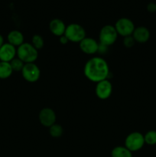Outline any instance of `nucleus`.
I'll use <instances>...</instances> for the list:
<instances>
[{"mask_svg": "<svg viewBox=\"0 0 156 157\" xmlns=\"http://www.w3.org/2000/svg\"><path fill=\"white\" fill-rule=\"evenodd\" d=\"M31 44L34 46L35 48H36L37 50L39 51L41 49H42L44 48V38L41 35H38V34H35L32 36V43Z\"/></svg>", "mask_w": 156, "mask_h": 157, "instance_id": "18", "label": "nucleus"}, {"mask_svg": "<svg viewBox=\"0 0 156 157\" xmlns=\"http://www.w3.org/2000/svg\"><path fill=\"white\" fill-rule=\"evenodd\" d=\"M17 57V48L6 42L0 48V61L11 62Z\"/></svg>", "mask_w": 156, "mask_h": 157, "instance_id": "11", "label": "nucleus"}, {"mask_svg": "<svg viewBox=\"0 0 156 157\" xmlns=\"http://www.w3.org/2000/svg\"><path fill=\"white\" fill-rule=\"evenodd\" d=\"M145 144L149 146L156 145V130H151L144 135Z\"/></svg>", "mask_w": 156, "mask_h": 157, "instance_id": "19", "label": "nucleus"}, {"mask_svg": "<svg viewBox=\"0 0 156 157\" xmlns=\"http://www.w3.org/2000/svg\"><path fill=\"white\" fill-rule=\"evenodd\" d=\"M146 9L148 12L153 13L156 12V3L154 2H149L146 6Z\"/></svg>", "mask_w": 156, "mask_h": 157, "instance_id": "22", "label": "nucleus"}, {"mask_svg": "<svg viewBox=\"0 0 156 157\" xmlns=\"http://www.w3.org/2000/svg\"><path fill=\"white\" fill-rule=\"evenodd\" d=\"M118 35L115 26L113 25H106L101 28L99 33V43L110 47L115 44L117 40Z\"/></svg>", "mask_w": 156, "mask_h": 157, "instance_id": "3", "label": "nucleus"}, {"mask_svg": "<svg viewBox=\"0 0 156 157\" xmlns=\"http://www.w3.org/2000/svg\"><path fill=\"white\" fill-rule=\"evenodd\" d=\"M108 51V47L106 45H103V44H101L99 43V48H98L97 53L101 54V55H104L106 54Z\"/></svg>", "mask_w": 156, "mask_h": 157, "instance_id": "23", "label": "nucleus"}, {"mask_svg": "<svg viewBox=\"0 0 156 157\" xmlns=\"http://www.w3.org/2000/svg\"><path fill=\"white\" fill-rule=\"evenodd\" d=\"M11 67H12L13 71H22L23 67L24 65V63L18 58H15L10 62Z\"/></svg>", "mask_w": 156, "mask_h": 157, "instance_id": "20", "label": "nucleus"}, {"mask_svg": "<svg viewBox=\"0 0 156 157\" xmlns=\"http://www.w3.org/2000/svg\"><path fill=\"white\" fill-rule=\"evenodd\" d=\"M64 35L69 41L73 43H80L87 37L85 29L77 23H70L67 25Z\"/></svg>", "mask_w": 156, "mask_h": 157, "instance_id": "4", "label": "nucleus"}, {"mask_svg": "<svg viewBox=\"0 0 156 157\" xmlns=\"http://www.w3.org/2000/svg\"><path fill=\"white\" fill-rule=\"evenodd\" d=\"M38 120L41 125L49 128L53 124H56V113L50 107H44L40 110L38 113Z\"/></svg>", "mask_w": 156, "mask_h": 157, "instance_id": "8", "label": "nucleus"}, {"mask_svg": "<svg viewBox=\"0 0 156 157\" xmlns=\"http://www.w3.org/2000/svg\"><path fill=\"white\" fill-rule=\"evenodd\" d=\"M4 38H3L2 35H0V48L2 47V46L3 45V44H4Z\"/></svg>", "mask_w": 156, "mask_h": 157, "instance_id": "25", "label": "nucleus"}, {"mask_svg": "<svg viewBox=\"0 0 156 157\" xmlns=\"http://www.w3.org/2000/svg\"><path fill=\"white\" fill-rule=\"evenodd\" d=\"M67 25L64 21L60 18H54L49 23V29L50 32L54 35L58 37H61L64 35Z\"/></svg>", "mask_w": 156, "mask_h": 157, "instance_id": "13", "label": "nucleus"}, {"mask_svg": "<svg viewBox=\"0 0 156 157\" xmlns=\"http://www.w3.org/2000/svg\"><path fill=\"white\" fill-rule=\"evenodd\" d=\"M84 73L89 81L98 83L109 79L110 67L107 61L100 56H94L87 60L84 67Z\"/></svg>", "mask_w": 156, "mask_h": 157, "instance_id": "1", "label": "nucleus"}, {"mask_svg": "<svg viewBox=\"0 0 156 157\" xmlns=\"http://www.w3.org/2000/svg\"><path fill=\"white\" fill-rule=\"evenodd\" d=\"M59 41L61 44H67V43L69 42V40L67 39V37L65 36V35H62V36L59 37Z\"/></svg>", "mask_w": 156, "mask_h": 157, "instance_id": "24", "label": "nucleus"}, {"mask_svg": "<svg viewBox=\"0 0 156 157\" xmlns=\"http://www.w3.org/2000/svg\"><path fill=\"white\" fill-rule=\"evenodd\" d=\"M21 75L28 82L35 83L38 81L41 77V70L35 63L24 64L21 71Z\"/></svg>", "mask_w": 156, "mask_h": 157, "instance_id": "7", "label": "nucleus"}, {"mask_svg": "<svg viewBox=\"0 0 156 157\" xmlns=\"http://www.w3.org/2000/svg\"><path fill=\"white\" fill-rule=\"evenodd\" d=\"M145 144L144 135L136 131L130 133L125 137V142H124V146L132 153L142 150Z\"/></svg>", "mask_w": 156, "mask_h": 157, "instance_id": "5", "label": "nucleus"}, {"mask_svg": "<svg viewBox=\"0 0 156 157\" xmlns=\"http://www.w3.org/2000/svg\"><path fill=\"white\" fill-rule=\"evenodd\" d=\"M10 62L0 61V79L5 80L12 76L13 73Z\"/></svg>", "mask_w": 156, "mask_h": 157, "instance_id": "16", "label": "nucleus"}, {"mask_svg": "<svg viewBox=\"0 0 156 157\" xmlns=\"http://www.w3.org/2000/svg\"><path fill=\"white\" fill-rule=\"evenodd\" d=\"M132 37L136 42L139 44H144L146 43L150 38V32L148 28L145 26H139L135 29L132 33Z\"/></svg>", "mask_w": 156, "mask_h": 157, "instance_id": "12", "label": "nucleus"}, {"mask_svg": "<svg viewBox=\"0 0 156 157\" xmlns=\"http://www.w3.org/2000/svg\"><path fill=\"white\" fill-rule=\"evenodd\" d=\"M17 58L24 64L35 63L38 58V51L31 43L24 42L17 48Z\"/></svg>", "mask_w": 156, "mask_h": 157, "instance_id": "2", "label": "nucleus"}, {"mask_svg": "<svg viewBox=\"0 0 156 157\" xmlns=\"http://www.w3.org/2000/svg\"><path fill=\"white\" fill-rule=\"evenodd\" d=\"M112 92H113V85L109 79L103 80V81L96 83L95 93L99 99L102 100V101L107 100L110 98Z\"/></svg>", "mask_w": 156, "mask_h": 157, "instance_id": "9", "label": "nucleus"}, {"mask_svg": "<svg viewBox=\"0 0 156 157\" xmlns=\"http://www.w3.org/2000/svg\"><path fill=\"white\" fill-rule=\"evenodd\" d=\"M114 26L118 35L122 36L123 38L132 35L136 29L134 22L130 18H125V17L119 18Z\"/></svg>", "mask_w": 156, "mask_h": 157, "instance_id": "6", "label": "nucleus"}, {"mask_svg": "<svg viewBox=\"0 0 156 157\" xmlns=\"http://www.w3.org/2000/svg\"><path fill=\"white\" fill-rule=\"evenodd\" d=\"M111 157H133L132 153L125 146H117L111 151Z\"/></svg>", "mask_w": 156, "mask_h": 157, "instance_id": "15", "label": "nucleus"}, {"mask_svg": "<svg viewBox=\"0 0 156 157\" xmlns=\"http://www.w3.org/2000/svg\"><path fill=\"white\" fill-rule=\"evenodd\" d=\"M49 133L54 138L61 137L64 133V129L60 124H54L49 127Z\"/></svg>", "mask_w": 156, "mask_h": 157, "instance_id": "17", "label": "nucleus"}, {"mask_svg": "<svg viewBox=\"0 0 156 157\" xmlns=\"http://www.w3.org/2000/svg\"><path fill=\"white\" fill-rule=\"evenodd\" d=\"M135 43H136V41H135L134 38H133L132 35L124 37L123 44L126 48H131L132 47L134 46Z\"/></svg>", "mask_w": 156, "mask_h": 157, "instance_id": "21", "label": "nucleus"}, {"mask_svg": "<svg viewBox=\"0 0 156 157\" xmlns=\"http://www.w3.org/2000/svg\"><path fill=\"white\" fill-rule=\"evenodd\" d=\"M7 40L8 43L15 46V48H18L24 42V35L18 30H12L8 34Z\"/></svg>", "mask_w": 156, "mask_h": 157, "instance_id": "14", "label": "nucleus"}, {"mask_svg": "<svg viewBox=\"0 0 156 157\" xmlns=\"http://www.w3.org/2000/svg\"><path fill=\"white\" fill-rule=\"evenodd\" d=\"M80 48L87 55H95L97 53L98 48H99V41L93 38L86 37L79 43Z\"/></svg>", "mask_w": 156, "mask_h": 157, "instance_id": "10", "label": "nucleus"}]
</instances>
